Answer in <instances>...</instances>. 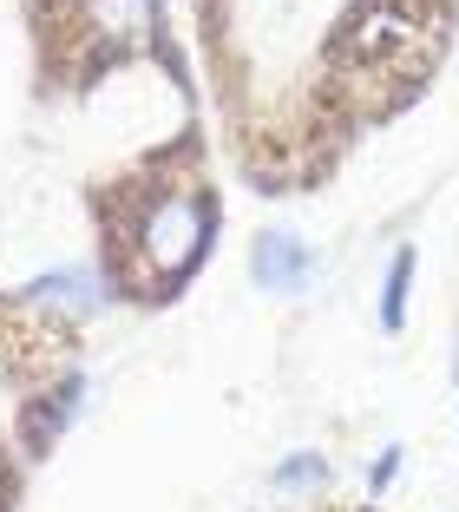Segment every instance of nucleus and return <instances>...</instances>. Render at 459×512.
<instances>
[{"mask_svg":"<svg viewBox=\"0 0 459 512\" xmlns=\"http://www.w3.org/2000/svg\"><path fill=\"white\" fill-rule=\"evenodd\" d=\"M210 243V197L178 184V191H151L138 197V211L125 217V283L158 289L178 283Z\"/></svg>","mask_w":459,"mask_h":512,"instance_id":"1","label":"nucleus"},{"mask_svg":"<svg viewBox=\"0 0 459 512\" xmlns=\"http://www.w3.org/2000/svg\"><path fill=\"white\" fill-rule=\"evenodd\" d=\"M427 53H433L427 27L407 7H394V0H368L348 20V33H341V60L374 73V79H414L427 66Z\"/></svg>","mask_w":459,"mask_h":512,"instance_id":"2","label":"nucleus"},{"mask_svg":"<svg viewBox=\"0 0 459 512\" xmlns=\"http://www.w3.org/2000/svg\"><path fill=\"white\" fill-rule=\"evenodd\" d=\"M79 33L99 40V53H125L158 33V0H79Z\"/></svg>","mask_w":459,"mask_h":512,"instance_id":"3","label":"nucleus"},{"mask_svg":"<svg viewBox=\"0 0 459 512\" xmlns=\"http://www.w3.org/2000/svg\"><path fill=\"white\" fill-rule=\"evenodd\" d=\"M309 270H315L309 243L289 237V230H269V237L256 243V256H250V276L269 289V296H296V289H309Z\"/></svg>","mask_w":459,"mask_h":512,"instance_id":"4","label":"nucleus"},{"mask_svg":"<svg viewBox=\"0 0 459 512\" xmlns=\"http://www.w3.org/2000/svg\"><path fill=\"white\" fill-rule=\"evenodd\" d=\"M20 302H27V309H46V316H92L105 296H99V276L53 270V276H33V283L20 289Z\"/></svg>","mask_w":459,"mask_h":512,"instance_id":"5","label":"nucleus"},{"mask_svg":"<svg viewBox=\"0 0 459 512\" xmlns=\"http://www.w3.org/2000/svg\"><path fill=\"white\" fill-rule=\"evenodd\" d=\"M407 283H414V250L400 243L394 263H387V283H381V329H407Z\"/></svg>","mask_w":459,"mask_h":512,"instance_id":"6","label":"nucleus"},{"mask_svg":"<svg viewBox=\"0 0 459 512\" xmlns=\"http://www.w3.org/2000/svg\"><path fill=\"white\" fill-rule=\"evenodd\" d=\"M322 480H328L322 453H296V460H282V467L269 473V486H282V493H296V486H322Z\"/></svg>","mask_w":459,"mask_h":512,"instance_id":"7","label":"nucleus"},{"mask_svg":"<svg viewBox=\"0 0 459 512\" xmlns=\"http://www.w3.org/2000/svg\"><path fill=\"white\" fill-rule=\"evenodd\" d=\"M394 473H400V447H387L381 460L368 467V493H387V486H394Z\"/></svg>","mask_w":459,"mask_h":512,"instance_id":"8","label":"nucleus"}]
</instances>
